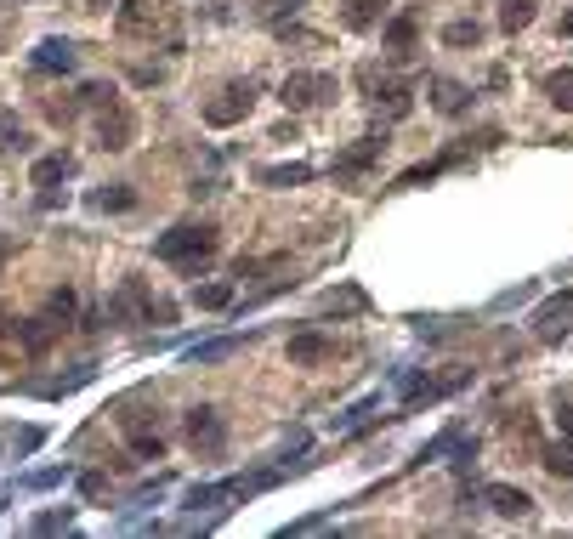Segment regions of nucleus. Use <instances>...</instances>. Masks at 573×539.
I'll use <instances>...</instances> for the list:
<instances>
[{
	"label": "nucleus",
	"mask_w": 573,
	"mask_h": 539,
	"mask_svg": "<svg viewBox=\"0 0 573 539\" xmlns=\"http://www.w3.org/2000/svg\"><path fill=\"white\" fill-rule=\"evenodd\" d=\"M23 483H29V488H57V483H63V471L46 466V471H35V477H23Z\"/></svg>",
	"instance_id": "473e14b6"
},
{
	"label": "nucleus",
	"mask_w": 573,
	"mask_h": 539,
	"mask_svg": "<svg viewBox=\"0 0 573 539\" xmlns=\"http://www.w3.org/2000/svg\"><path fill=\"white\" fill-rule=\"evenodd\" d=\"M91 6H114V0H91Z\"/></svg>",
	"instance_id": "58836bf2"
},
{
	"label": "nucleus",
	"mask_w": 573,
	"mask_h": 539,
	"mask_svg": "<svg viewBox=\"0 0 573 539\" xmlns=\"http://www.w3.org/2000/svg\"><path fill=\"white\" fill-rule=\"evenodd\" d=\"M556 420H562V432L573 437V403H562V409H556Z\"/></svg>",
	"instance_id": "c9c22d12"
},
{
	"label": "nucleus",
	"mask_w": 573,
	"mask_h": 539,
	"mask_svg": "<svg viewBox=\"0 0 573 539\" xmlns=\"http://www.w3.org/2000/svg\"><path fill=\"white\" fill-rule=\"evenodd\" d=\"M103 488H108V477H103V471H86V477H80V494H86V500H97Z\"/></svg>",
	"instance_id": "2f4dec72"
},
{
	"label": "nucleus",
	"mask_w": 573,
	"mask_h": 539,
	"mask_svg": "<svg viewBox=\"0 0 573 539\" xmlns=\"http://www.w3.org/2000/svg\"><path fill=\"white\" fill-rule=\"evenodd\" d=\"M188 443L193 449H205V454H216L227 443V426H222V415H216V409H188Z\"/></svg>",
	"instance_id": "0eeeda50"
},
{
	"label": "nucleus",
	"mask_w": 573,
	"mask_h": 539,
	"mask_svg": "<svg viewBox=\"0 0 573 539\" xmlns=\"http://www.w3.org/2000/svg\"><path fill=\"white\" fill-rule=\"evenodd\" d=\"M193 307H199V313H227V307H233V284L227 279L193 284Z\"/></svg>",
	"instance_id": "4468645a"
},
{
	"label": "nucleus",
	"mask_w": 573,
	"mask_h": 539,
	"mask_svg": "<svg viewBox=\"0 0 573 539\" xmlns=\"http://www.w3.org/2000/svg\"><path fill=\"white\" fill-rule=\"evenodd\" d=\"M324 358H335V341L318 330H301L290 335V364H324Z\"/></svg>",
	"instance_id": "9b49d317"
},
{
	"label": "nucleus",
	"mask_w": 573,
	"mask_h": 539,
	"mask_svg": "<svg viewBox=\"0 0 573 539\" xmlns=\"http://www.w3.org/2000/svg\"><path fill=\"white\" fill-rule=\"evenodd\" d=\"M278 103H284V108H324V103H335V74H324V69L290 74V80L278 86Z\"/></svg>",
	"instance_id": "7ed1b4c3"
},
{
	"label": "nucleus",
	"mask_w": 573,
	"mask_h": 539,
	"mask_svg": "<svg viewBox=\"0 0 573 539\" xmlns=\"http://www.w3.org/2000/svg\"><path fill=\"white\" fill-rule=\"evenodd\" d=\"M159 29V0H125L120 6V35L125 40H142Z\"/></svg>",
	"instance_id": "6e6552de"
},
{
	"label": "nucleus",
	"mask_w": 573,
	"mask_h": 539,
	"mask_svg": "<svg viewBox=\"0 0 573 539\" xmlns=\"http://www.w3.org/2000/svg\"><path fill=\"white\" fill-rule=\"evenodd\" d=\"M545 471L551 477H573V443H551L545 449Z\"/></svg>",
	"instance_id": "cd10ccee"
},
{
	"label": "nucleus",
	"mask_w": 573,
	"mask_h": 539,
	"mask_svg": "<svg viewBox=\"0 0 573 539\" xmlns=\"http://www.w3.org/2000/svg\"><path fill=\"white\" fill-rule=\"evenodd\" d=\"M239 352V341H210V347H193L188 364H222V358H233Z\"/></svg>",
	"instance_id": "c85d7f7f"
},
{
	"label": "nucleus",
	"mask_w": 573,
	"mask_h": 539,
	"mask_svg": "<svg viewBox=\"0 0 573 539\" xmlns=\"http://www.w3.org/2000/svg\"><path fill=\"white\" fill-rule=\"evenodd\" d=\"M296 6H301V0H256V12H261V18H284V12H296Z\"/></svg>",
	"instance_id": "7c9ffc66"
},
{
	"label": "nucleus",
	"mask_w": 573,
	"mask_h": 539,
	"mask_svg": "<svg viewBox=\"0 0 573 539\" xmlns=\"http://www.w3.org/2000/svg\"><path fill=\"white\" fill-rule=\"evenodd\" d=\"M528 296H534V284H517V290H505V296L494 301V307H517V301H528Z\"/></svg>",
	"instance_id": "72a5a7b5"
},
{
	"label": "nucleus",
	"mask_w": 573,
	"mask_h": 539,
	"mask_svg": "<svg viewBox=\"0 0 573 539\" xmlns=\"http://www.w3.org/2000/svg\"><path fill=\"white\" fill-rule=\"evenodd\" d=\"M386 46H392V57L415 52V18H392V23H386Z\"/></svg>",
	"instance_id": "b1692460"
},
{
	"label": "nucleus",
	"mask_w": 573,
	"mask_h": 539,
	"mask_svg": "<svg viewBox=\"0 0 573 539\" xmlns=\"http://www.w3.org/2000/svg\"><path fill=\"white\" fill-rule=\"evenodd\" d=\"M23 148H29V125L12 108H0V154H23Z\"/></svg>",
	"instance_id": "a211bd4d"
},
{
	"label": "nucleus",
	"mask_w": 573,
	"mask_h": 539,
	"mask_svg": "<svg viewBox=\"0 0 573 539\" xmlns=\"http://www.w3.org/2000/svg\"><path fill=\"white\" fill-rule=\"evenodd\" d=\"M216 250H222V233L210 222H176L171 233H159L154 239V256L165 261V267H176V273H205L210 261H216Z\"/></svg>",
	"instance_id": "f257e3e1"
},
{
	"label": "nucleus",
	"mask_w": 573,
	"mask_h": 539,
	"mask_svg": "<svg viewBox=\"0 0 573 539\" xmlns=\"http://www.w3.org/2000/svg\"><path fill=\"white\" fill-rule=\"evenodd\" d=\"M256 182H267V188H301V182H313V165H267V171H256Z\"/></svg>",
	"instance_id": "f3484780"
},
{
	"label": "nucleus",
	"mask_w": 573,
	"mask_h": 539,
	"mask_svg": "<svg viewBox=\"0 0 573 539\" xmlns=\"http://www.w3.org/2000/svg\"><path fill=\"white\" fill-rule=\"evenodd\" d=\"M91 205H97V210H108V216H120V210H131V205H137V188H131V182H114V188L91 193Z\"/></svg>",
	"instance_id": "aec40b11"
},
{
	"label": "nucleus",
	"mask_w": 573,
	"mask_h": 539,
	"mask_svg": "<svg viewBox=\"0 0 573 539\" xmlns=\"http://www.w3.org/2000/svg\"><path fill=\"white\" fill-rule=\"evenodd\" d=\"M483 505H488V511H500V517H528V511H534V500H528L522 488H511V483H488Z\"/></svg>",
	"instance_id": "1a4fd4ad"
},
{
	"label": "nucleus",
	"mask_w": 573,
	"mask_h": 539,
	"mask_svg": "<svg viewBox=\"0 0 573 539\" xmlns=\"http://www.w3.org/2000/svg\"><path fill=\"white\" fill-rule=\"evenodd\" d=\"M131 137H137L131 108H125V103H108L103 114H97V148H103V154H120V148H131Z\"/></svg>",
	"instance_id": "20e7f679"
},
{
	"label": "nucleus",
	"mask_w": 573,
	"mask_h": 539,
	"mask_svg": "<svg viewBox=\"0 0 573 539\" xmlns=\"http://www.w3.org/2000/svg\"><path fill=\"white\" fill-rule=\"evenodd\" d=\"M534 6H539V0H505V6H500V29H505V35L528 29V23H534Z\"/></svg>",
	"instance_id": "5701e85b"
},
{
	"label": "nucleus",
	"mask_w": 573,
	"mask_h": 539,
	"mask_svg": "<svg viewBox=\"0 0 573 539\" xmlns=\"http://www.w3.org/2000/svg\"><path fill=\"white\" fill-rule=\"evenodd\" d=\"M375 154H381V137H364L358 148H347V154L335 159V176H358V171H369V165H375Z\"/></svg>",
	"instance_id": "2eb2a0df"
},
{
	"label": "nucleus",
	"mask_w": 573,
	"mask_h": 539,
	"mask_svg": "<svg viewBox=\"0 0 573 539\" xmlns=\"http://www.w3.org/2000/svg\"><path fill=\"white\" fill-rule=\"evenodd\" d=\"M364 307H369V296L358 290V284H341V290L324 296V313H335V318H341V313H364Z\"/></svg>",
	"instance_id": "6ab92c4d"
},
{
	"label": "nucleus",
	"mask_w": 573,
	"mask_h": 539,
	"mask_svg": "<svg viewBox=\"0 0 573 539\" xmlns=\"http://www.w3.org/2000/svg\"><path fill=\"white\" fill-rule=\"evenodd\" d=\"M131 426V449H137V460H165V437L148 432V426H137V420H125Z\"/></svg>",
	"instance_id": "4be33fe9"
},
{
	"label": "nucleus",
	"mask_w": 573,
	"mask_h": 539,
	"mask_svg": "<svg viewBox=\"0 0 573 539\" xmlns=\"http://www.w3.org/2000/svg\"><path fill=\"white\" fill-rule=\"evenodd\" d=\"M471 91L460 86V80H432V108L437 114H466Z\"/></svg>",
	"instance_id": "dca6fc26"
},
{
	"label": "nucleus",
	"mask_w": 573,
	"mask_h": 539,
	"mask_svg": "<svg viewBox=\"0 0 573 539\" xmlns=\"http://www.w3.org/2000/svg\"><path fill=\"white\" fill-rule=\"evenodd\" d=\"M250 103H256V86L239 80V86H227L216 103H205V125H239L244 114H250Z\"/></svg>",
	"instance_id": "423d86ee"
},
{
	"label": "nucleus",
	"mask_w": 573,
	"mask_h": 539,
	"mask_svg": "<svg viewBox=\"0 0 573 539\" xmlns=\"http://www.w3.org/2000/svg\"><path fill=\"white\" fill-rule=\"evenodd\" d=\"M35 188H52V182H69L74 176V154H63V148H57V154H46V159H35Z\"/></svg>",
	"instance_id": "ddd939ff"
},
{
	"label": "nucleus",
	"mask_w": 573,
	"mask_h": 539,
	"mask_svg": "<svg viewBox=\"0 0 573 539\" xmlns=\"http://www.w3.org/2000/svg\"><path fill=\"white\" fill-rule=\"evenodd\" d=\"M568 330H573V290H562V296H551V301L534 313V335L551 347V341H562Z\"/></svg>",
	"instance_id": "39448f33"
},
{
	"label": "nucleus",
	"mask_w": 573,
	"mask_h": 539,
	"mask_svg": "<svg viewBox=\"0 0 573 539\" xmlns=\"http://www.w3.org/2000/svg\"><path fill=\"white\" fill-rule=\"evenodd\" d=\"M443 40H449V46H483V23H477V18H454L449 29H443Z\"/></svg>",
	"instance_id": "a878e982"
},
{
	"label": "nucleus",
	"mask_w": 573,
	"mask_h": 539,
	"mask_svg": "<svg viewBox=\"0 0 573 539\" xmlns=\"http://www.w3.org/2000/svg\"><path fill=\"white\" fill-rule=\"evenodd\" d=\"M381 18H386V0H341V29H352V35L375 29Z\"/></svg>",
	"instance_id": "f8f14e48"
},
{
	"label": "nucleus",
	"mask_w": 573,
	"mask_h": 539,
	"mask_svg": "<svg viewBox=\"0 0 573 539\" xmlns=\"http://www.w3.org/2000/svg\"><path fill=\"white\" fill-rule=\"evenodd\" d=\"M29 528H35V534H63V528H74V511H69V505H57V511H40Z\"/></svg>",
	"instance_id": "bb28decb"
},
{
	"label": "nucleus",
	"mask_w": 573,
	"mask_h": 539,
	"mask_svg": "<svg viewBox=\"0 0 573 539\" xmlns=\"http://www.w3.org/2000/svg\"><path fill=\"white\" fill-rule=\"evenodd\" d=\"M545 97H551L562 114H573V69H562V74H545Z\"/></svg>",
	"instance_id": "393cba45"
},
{
	"label": "nucleus",
	"mask_w": 573,
	"mask_h": 539,
	"mask_svg": "<svg viewBox=\"0 0 573 539\" xmlns=\"http://www.w3.org/2000/svg\"><path fill=\"white\" fill-rule=\"evenodd\" d=\"M35 443H40V426H23V432H18V449L29 454V449H35Z\"/></svg>",
	"instance_id": "f704fd0d"
},
{
	"label": "nucleus",
	"mask_w": 573,
	"mask_h": 539,
	"mask_svg": "<svg viewBox=\"0 0 573 539\" xmlns=\"http://www.w3.org/2000/svg\"><path fill=\"white\" fill-rule=\"evenodd\" d=\"M556 35H562V40H573V12H562V23H556Z\"/></svg>",
	"instance_id": "e433bc0d"
},
{
	"label": "nucleus",
	"mask_w": 573,
	"mask_h": 539,
	"mask_svg": "<svg viewBox=\"0 0 573 539\" xmlns=\"http://www.w3.org/2000/svg\"><path fill=\"white\" fill-rule=\"evenodd\" d=\"M80 97H86L91 108H108V103H120V91H114V86H97V80H91V86H80Z\"/></svg>",
	"instance_id": "c756f323"
},
{
	"label": "nucleus",
	"mask_w": 573,
	"mask_h": 539,
	"mask_svg": "<svg viewBox=\"0 0 573 539\" xmlns=\"http://www.w3.org/2000/svg\"><path fill=\"white\" fill-rule=\"evenodd\" d=\"M6 256H12V239H0V267H6Z\"/></svg>",
	"instance_id": "4c0bfd02"
},
{
	"label": "nucleus",
	"mask_w": 573,
	"mask_h": 539,
	"mask_svg": "<svg viewBox=\"0 0 573 539\" xmlns=\"http://www.w3.org/2000/svg\"><path fill=\"white\" fill-rule=\"evenodd\" d=\"M375 108H386V120H403V114L415 108V91H409V86H386V91H375Z\"/></svg>",
	"instance_id": "412c9836"
},
{
	"label": "nucleus",
	"mask_w": 573,
	"mask_h": 539,
	"mask_svg": "<svg viewBox=\"0 0 573 539\" xmlns=\"http://www.w3.org/2000/svg\"><path fill=\"white\" fill-rule=\"evenodd\" d=\"M108 318L114 324H171V301H154L142 279H120V290L108 296Z\"/></svg>",
	"instance_id": "f03ea898"
},
{
	"label": "nucleus",
	"mask_w": 573,
	"mask_h": 539,
	"mask_svg": "<svg viewBox=\"0 0 573 539\" xmlns=\"http://www.w3.org/2000/svg\"><path fill=\"white\" fill-rule=\"evenodd\" d=\"M35 69H40V74H69V69H74V40L46 35V40L35 46Z\"/></svg>",
	"instance_id": "9d476101"
}]
</instances>
